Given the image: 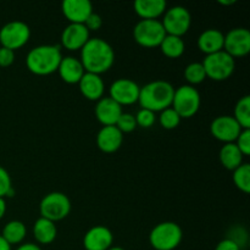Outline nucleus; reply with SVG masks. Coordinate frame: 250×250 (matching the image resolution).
<instances>
[{
    "label": "nucleus",
    "mask_w": 250,
    "mask_h": 250,
    "mask_svg": "<svg viewBox=\"0 0 250 250\" xmlns=\"http://www.w3.org/2000/svg\"><path fill=\"white\" fill-rule=\"evenodd\" d=\"M80 60L85 72L100 76L112 67L115 62V51L104 39L90 38L81 49Z\"/></svg>",
    "instance_id": "nucleus-1"
},
{
    "label": "nucleus",
    "mask_w": 250,
    "mask_h": 250,
    "mask_svg": "<svg viewBox=\"0 0 250 250\" xmlns=\"http://www.w3.org/2000/svg\"><path fill=\"white\" fill-rule=\"evenodd\" d=\"M173 93L175 87L167 81H153L141 88L138 103L142 109L161 112L167 107H171Z\"/></svg>",
    "instance_id": "nucleus-2"
},
{
    "label": "nucleus",
    "mask_w": 250,
    "mask_h": 250,
    "mask_svg": "<svg viewBox=\"0 0 250 250\" xmlns=\"http://www.w3.org/2000/svg\"><path fill=\"white\" fill-rule=\"evenodd\" d=\"M62 58L59 45H38L27 54L26 66L34 75L48 76L58 71Z\"/></svg>",
    "instance_id": "nucleus-3"
},
{
    "label": "nucleus",
    "mask_w": 250,
    "mask_h": 250,
    "mask_svg": "<svg viewBox=\"0 0 250 250\" xmlns=\"http://www.w3.org/2000/svg\"><path fill=\"white\" fill-rule=\"evenodd\" d=\"M182 238V229L172 221L160 222L149 233V243L155 250H175Z\"/></svg>",
    "instance_id": "nucleus-4"
},
{
    "label": "nucleus",
    "mask_w": 250,
    "mask_h": 250,
    "mask_svg": "<svg viewBox=\"0 0 250 250\" xmlns=\"http://www.w3.org/2000/svg\"><path fill=\"white\" fill-rule=\"evenodd\" d=\"M202 98L197 88L189 84L181 85L175 88L172 99V107L181 119H190L199 111Z\"/></svg>",
    "instance_id": "nucleus-5"
},
{
    "label": "nucleus",
    "mask_w": 250,
    "mask_h": 250,
    "mask_svg": "<svg viewBox=\"0 0 250 250\" xmlns=\"http://www.w3.org/2000/svg\"><path fill=\"white\" fill-rule=\"evenodd\" d=\"M207 77L211 78L212 81H226L233 75L236 68V61L232 56H229L226 51L221 50L215 54L205 55L203 60Z\"/></svg>",
    "instance_id": "nucleus-6"
},
{
    "label": "nucleus",
    "mask_w": 250,
    "mask_h": 250,
    "mask_svg": "<svg viewBox=\"0 0 250 250\" xmlns=\"http://www.w3.org/2000/svg\"><path fill=\"white\" fill-rule=\"evenodd\" d=\"M71 211V202L65 193L51 192L42 199L39 204L41 217L58 222L68 216Z\"/></svg>",
    "instance_id": "nucleus-7"
},
{
    "label": "nucleus",
    "mask_w": 250,
    "mask_h": 250,
    "mask_svg": "<svg viewBox=\"0 0 250 250\" xmlns=\"http://www.w3.org/2000/svg\"><path fill=\"white\" fill-rule=\"evenodd\" d=\"M166 37L160 20H141L133 29V38L143 48H156Z\"/></svg>",
    "instance_id": "nucleus-8"
},
{
    "label": "nucleus",
    "mask_w": 250,
    "mask_h": 250,
    "mask_svg": "<svg viewBox=\"0 0 250 250\" xmlns=\"http://www.w3.org/2000/svg\"><path fill=\"white\" fill-rule=\"evenodd\" d=\"M29 38L31 29L22 21H10L0 28V44L12 51L26 45Z\"/></svg>",
    "instance_id": "nucleus-9"
},
{
    "label": "nucleus",
    "mask_w": 250,
    "mask_h": 250,
    "mask_svg": "<svg viewBox=\"0 0 250 250\" xmlns=\"http://www.w3.org/2000/svg\"><path fill=\"white\" fill-rule=\"evenodd\" d=\"M164 29L168 36L181 37L182 38L192 24V16L190 12L183 6H172L166 9L165 14L163 15Z\"/></svg>",
    "instance_id": "nucleus-10"
},
{
    "label": "nucleus",
    "mask_w": 250,
    "mask_h": 250,
    "mask_svg": "<svg viewBox=\"0 0 250 250\" xmlns=\"http://www.w3.org/2000/svg\"><path fill=\"white\" fill-rule=\"evenodd\" d=\"M141 87L129 78H119L109 88V97L119 105H132L138 102Z\"/></svg>",
    "instance_id": "nucleus-11"
},
{
    "label": "nucleus",
    "mask_w": 250,
    "mask_h": 250,
    "mask_svg": "<svg viewBox=\"0 0 250 250\" xmlns=\"http://www.w3.org/2000/svg\"><path fill=\"white\" fill-rule=\"evenodd\" d=\"M224 51L233 59L248 55L250 51V32L248 29L238 27L225 34Z\"/></svg>",
    "instance_id": "nucleus-12"
},
{
    "label": "nucleus",
    "mask_w": 250,
    "mask_h": 250,
    "mask_svg": "<svg viewBox=\"0 0 250 250\" xmlns=\"http://www.w3.org/2000/svg\"><path fill=\"white\" fill-rule=\"evenodd\" d=\"M210 132L217 141L222 143H234L242 132V127L234 120L233 116L222 115L212 120L210 125Z\"/></svg>",
    "instance_id": "nucleus-13"
},
{
    "label": "nucleus",
    "mask_w": 250,
    "mask_h": 250,
    "mask_svg": "<svg viewBox=\"0 0 250 250\" xmlns=\"http://www.w3.org/2000/svg\"><path fill=\"white\" fill-rule=\"evenodd\" d=\"M114 244V234L107 227L98 225L88 229L83 237L85 250H107Z\"/></svg>",
    "instance_id": "nucleus-14"
},
{
    "label": "nucleus",
    "mask_w": 250,
    "mask_h": 250,
    "mask_svg": "<svg viewBox=\"0 0 250 250\" xmlns=\"http://www.w3.org/2000/svg\"><path fill=\"white\" fill-rule=\"evenodd\" d=\"M89 33L84 24L70 23L61 33V44L70 51L81 50L90 39Z\"/></svg>",
    "instance_id": "nucleus-15"
},
{
    "label": "nucleus",
    "mask_w": 250,
    "mask_h": 250,
    "mask_svg": "<svg viewBox=\"0 0 250 250\" xmlns=\"http://www.w3.org/2000/svg\"><path fill=\"white\" fill-rule=\"evenodd\" d=\"M61 10L70 23L84 24L93 12V5L89 0H65L61 4Z\"/></svg>",
    "instance_id": "nucleus-16"
},
{
    "label": "nucleus",
    "mask_w": 250,
    "mask_h": 250,
    "mask_svg": "<svg viewBox=\"0 0 250 250\" xmlns=\"http://www.w3.org/2000/svg\"><path fill=\"white\" fill-rule=\"evenodd\" d=\"M122 106L110 97H103L95 105V116L104 126H115L122 115Z\"/></svg>",
    "instance_id": "nucleus-17"
},
{
    "label": "nucleus",
    "mask_w": 250,
    "mask_h": 250,
    "mask_svg": "<svg viewBox=\"0 0 250 250\" xmlns=\"http://www.w3.org/2000/svg\"><path fill=\"white\" fill-rule=\"evenodd\" d=\"M124 143V134L116 126H104L97 136V146L103 153L111 154L119 150Z\"/></svg>",
    "instance_id": "nucleus-18"
},
{
    "label": "nucleus",
    "mask_w": 250,
    "mask_h": 250,
    "mask_svg": "<svg viewBox=\"0 0 250 250\" xmlns=\"http://www.w3.org/2000/svg\"><path fill=\"white\" fill-rule=\"evenodd\" d=\"M78 87L81 94L90 102H98L104 97L105 83L99 75L85 72L78 82Z\"/></svg>",
    "instance_id": "nucleus-19"
},
{
    "label": "nucleus",
    "mask_w": 250,
    "mask_h": 250,
    "mask_svg": "<svg viewBox=\"0 0 250 250\" xmlns=\"http://www.w3.org/2000/svg\"><path fill=\"white\" fill-rule=\"evenodd\" d=\"M58 72L61 80L65 83L78 84L85 71L80 59L75 58V56H65V58L61 59Z\"/></svg>",
    "instance_id": "nucleus-20"
},
{
    "label": "nucleus",
    "mask_w": 250,
    "mask_h": 250,
    "mask_svg": "<svg viewBox=\"0 0 250 250\" xmlns=\"http://www.w3.org/2000/svg\"><path fill=\"white\" fill-rule=\"evenodd\" d=\"M225 34L216 28L205 29L199 37H198L197 45L202 53L205 55L215 54L217 51L224 50Z\"/></svg>",
    "instance_id": "nucleus-21"
},
{
    "label": "nucleus",
    "mask_w": 250,
    "mask_h": 250,
    "mask_svg": "<svg viewBox=\"0 0 250 250\" xmlns=\"http://www.w3.org/2000/svg\"><path fill=\"white\" fill-rule=\"evenodd\" d=\"M133 7L142 20H158L165 14L167 2L165 0H137Z\"/></svg>",
    "instance_id": "nucleus-22"
},
{
    "label": "nucleus",
    "mask_w": 250,
    "mask_h": 250,
    "mask_svg": "<svg viewBox=\"0 0 250 250\" xmlns=\"http://www.w3.org/2000/svg\"><path fill=\"white\" fill-rule=\"evenodd\" d=\"M58 234V229H56L55 222L50 220L39 217L33 225V237L36 242L42 246H48L53 243Z\"/></svg>",
    "instance_id": "nucleus-23"
},
{
    "label": "nucleus",
    "mask_w": 250,
    "mask_h": 250,
    "mask_svg": "<svg viewBox=\"0 0 250 250\" xmlns=\"http://www.w3.org/2000/svg\"><path fill=\"white\" fill-rule=\"evenodd\" d=\"M220 161L222 166L229 171H234L243 164V154L239 151L234 143H227L220 150Z\"/></svg>",
    "instance_id": "nucleus-24"
},
{
    "label": "nucleus",
    "mask_w": 250,
    "mask_h": 250,
    "mask_svg": "<svg viewBox=\"0 0 250 250\" xmlns=\"http://www.w3.org/2000/svg\"><path fill=\"white\" fill-rule=\"evenodd\" d=\"M26 225L22 221H19V220H12V221H9L5 225L0 236L10 246H14V244H21L23 242V239L26 238Z\"/></svg>",
    "instance_id": "nucleus-25"
},
{
    "label": "nucleus",
    "mask_w": 250,
    "mask_h": 250,
    "mask_svg": "<svg viewBox=\"0 0 250 250\" xmlns=\"http://www.w3.org/2000/svg\"><path fill=\"white\" fill-rule=\"evenodd\" d=\"M160 50L166 58L170 59H177L180 56L183 55L186 50V44L183 42V39L181 37H175V36H168L166 34V37L164 38V41L160 44Z\"/></svg>",
    "instance_id": "nucleus-26"
},
{
    "label": "nucleus",
    "mask_w": 250,
    "mask_h": 250,
    "mask_svg": "<svg viewBox=\"0 0 250 250\" xmlns=\"http://www.w3.org/2000/svg\"><path fill=\"white\" fill-rule=\"evenodd\" d=\"M234 120L238 122L242 129H250V97L244 95L237 102L234 106Z\"/></svg>",
    "instance_id": "nucleus-27"
},
{
    "label": "nucleus",
    "mask_w": 250,
    "mask_h": 250,
    "mask_svg": "<svg viewBox=\"0 0 250 250\" xmlns=\"http://www.w3.org/2000/svg\"><path fill=\"white\" fill-rule=\"evenodd\" d=\"M233 183L241 192H250V165L243 163L233 171Z\"/></svg>",
    "instance_id": "nucleus-28"
},
{
    "label": "nucleus",
    "mask_w": 250,
    "mask_h": 250,
    "mask_svg": "<svg viewBox=\"0 0 250 250\" xmlns=\"http://www.w3.org/2000/svg\"><path fill=\"white\" fill-rule=\"evenodd\" d=\"M185 78L189 85L200 84L207 80V73H205L204 66L202 62H192L186 66L185 68Z\"/></svg>",
    "instance_id": "nucleus-29"
},
{
    "label": "nucleus",
    "mask_w": 250,
    "mask_h": 250,
    "mask_svg": "<svg viewBox=\"0 0 250 250\" xmlns=\"http://www.w3.org/2000/svg\"><path fill=\"white\" fill-rule=\"evenodd\" d=\"M181 117L172 107H167L164 111L160 112V116H159V122H160L161 126L165 129H173L180 125Z\"/></svg>",
    "instance_id": "nucleus-30"
},
{
    "label": "nucleus",
    "mask_w": 250,
    "mask_h": 250,
    "mask_svg": "<svg viewBox=\"0 0 250 250\" xmlns=\"http://www.w3.org/2000/svg\"><path fill=\"white\" fill-rule=\"evenodd\" d=\"M14 194L15 190L12 187L11 177L6 168L0 166V198L5 199V197H14Z\"/></svg>",
    "instance_id": "nucleus-31"
},
{
    "label": "nucleus",
    "mask_w": 250,
    "mask_h": 250,
    "mask_svg": "<svg viewBox=\"0 0 250 250\" xmlns=\"http://www.w3.org/2000/svg\"><path fill=\"white\" fill-rule=\"evenodd\" d=\"M115 126L121 131V133H131L134 129L137 128V122L136 117L132 114L128 112H122V115L120 116V119L117 120L116 125Z\"/></svg>",
    "instance_id": "nucleus-32"
},
{
    "label": "nucleus",
    "mask_w": 250,
    "mask_h": 250,
    "mask_svg": "<svg viewBox=\"0 0 250 250\" xmlns=\"http://www.w3.org/2000/svg\"><path fill=\"white\" fill-rule=\"evenodd\" d=\"M136 122L137 126H141L143 128H150L156 121L155 112L150 111V110L146 109H141L138 112H137L136 116Z\"/></svg>",
    "instance_id": "nucleus-33"
},
{
    "label": "nucleus",
    "mask_w": 250,
    "mask_h": 250,
    "mask_svg": "<svg viewBox=\"0 0 250 250\" xmlns=\"http://www.w3.org/2000/svg\"><path fill=\"white\" fill-rule=\"evenodd\" d=\"M234 144L243 154V156H248L250 154V129H242Z\"/></svg>",
    "instance_id": "nucleus-34"
},
{
    "label": "nucleus",
    "mask_w": 250,
    "mask_h": 250,
    "mask_svg": "<svg viewBox=\"0 0 250 250\" xmlns=\"http://www.w3.org/2000/svg\"><path fill=\"white\" fill-rule=\"evenodd\" d=\"M84 26L88 31H99L103 26V19L100 17V15L95 14L94 11L89 15V17L87 19V21L84 22Z\"/></svg>",
    "instance_id": "nucleus-35"
},
{
    "label": "nucleus",
    "mask_w": 250,
    "mask_h": 250,
    "mask_svg": "<svg viewBox=\"0 0 250 250\" xmlns=\"http://www.w3.org/2000/svg\"><path fill=\"white\" fill-rule=\"evenodd\" d=\"M15 61V51L0 46V67H9Z\"/></svg>",
    "instance_id": "nucleus-36"
},
{
    "label": "nucleus",
    "mask_w": 250,
    "mask_h": 250,
    "mask_svg": "<svg viewBox=\"0 0 250 250\" xmlns=\"http://www.w3.org/2000/svg\"><path fill=\"white\" fill-rule=\"evenodd\" d=\"M215 250H242V248L231 238H225L217 243Z\"/></svg>",
    "instance_id": "nucleus-37"
},
{
    "label": "nucleus",
    "mask_w": 250,
    "mask_h": 250,
    "mask_svg": "<svg viewBox=\"0 0 250 250\" xmlns=\"http://www.w3.org/2000/svg\"><path fill=\"white\" fill-rule=\"evenodd\" d=\"M16 250H42V248L36 243H23L20 244Z\"/></svg>",
    "instance_id": "nucleus-38"
},
{
    "label": "nucleus",
    "mask_w": 250,
    "mask_h": 250,
    "mask_svg": "<svg viewBox=\"0 0 250 250\" xmlns=\"http://www.w3.org/2000/svg\"><path fill=\"white\" fill-rule=\"evenodd\" d=\"M5 212H6V202L4 198H0V220L4 217Z\"/></svg>",
    "instance_id": "nucleus-39"
},
{
    "label": "nucleus",
    "mask_w": 250,
    "mask_h": 250,
    "mask_svg": "<svg viewBox=\"0 0 250 250\" xmlns=\"http://www.w3.org/2000/svg\"><path fill=\"white\" fill-rule=\"evenodd\" d=\"M0 250H11V246L0 236Z\"/></svg>",
    "instance_id": "nucleus-40"
},
{
    "label": "nucleus",
    "mask_w": 250,
    "mask_h": 250,
    "mask_svg": "<svg viewBox=\"0 0 250 250\" xmlns=\"http://www.w3.org/2000/svg\"><path fill=\"white\" fill-rule=\"evenodd\" d=\"M236 2V0H219V4L221 5H232Z\"/></svg>",
    "instance_id": "nucleus-41"
},
{
    "label": "nucleus",
    "mask_w": 250,
    "mask_h": 250,
    "mask_svg": "<svg viewBox=\"0 0 250 250\" xmlns=\"http://www.w3.org/2000/svg\"><path fill=\"white\" fill-rule=\"evenodd\" d=\"M107 250H125V249H124V248H121V247H114V246H112L111 248L107 249Z\"/></svg>",
    "instance_id": "nucleus-42"
}]
</instances>
